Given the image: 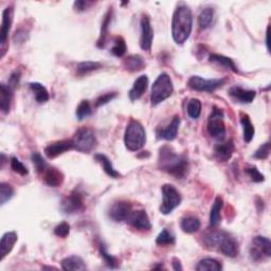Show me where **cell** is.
<instances>
[{
	"label": "cell",
	"instance_id": "1",
	"mask_svg": "<svg viewBox=\"0 0 271 271\" xmlns=\"http://www.w3.org/2000/svg\"><path fill=\"white\" fill-rule=\"evenodd\" d=\"M158 167L177 179L184 178L189 173V161L184 155H180L169 145L160 147L158 155Z\"/></svg>",
	"mask_w": 271,
	"mask_h": 271
},
{
	"label": "cell",
	"instance_id": "2",
	"mask_svg": "<svg viewBox=\"0 0 271 271\" xmlns=\"http://www.w3.org/2000/svg\"><path fill=\"white\" fill-rule=\"evenodd\" d=\"M203 243L208 249L218 250L224 255L235 257L240 253V246L235 238L228 232L219 230H210L205 232Z\"/></svg>",
	"mask_w": 271,
	"mask_h": 271
},
{
	"label": "cell",
	"instance_id": "3",
	"mask_svg": "<svg viewBox=\"0 0 271 271\" xmlns=\"http://www.w3.org/2000/svg\"><path fill=\"white\" fill-rule=\"evenodd\" d=\"M193 28V15L188 5L179 4L173 14L172 36L176 44L182 45L189 40Z\"/></svg>",
	"mask_w": 271,
	"mask_h": 271
},
{
	"label": "cell",
	"instance_id": "4",
	"mask_svg": "<svg viewBox=\"0 0 271 271\" xmlns=\"http://www.w3.org/2000/svg\"><path fill=\"white\" fill-rule=\"evenodd\" d=\"M146 142V132L137 120H131L124 134V143L131 152L140 151Z\"/></svg>",
	"mask_w": 271,
	"mask_h": 271
},
{
	"label": "cell",
	"instance_id": "5",
	"mask_svg": "<svg viewBox=\"0 0 271 271\" xmlns=\"http://www.w3.org/2000/svg\"><path fill=\"white\" fill-rule=\"evenodd\" d=\"M174 91V85L171 76L167 73H161L154 82L151 90V103L157 106L160 103L169 99Z\"/></svg>",
	"mask_w": 271,
	"mask_h": 271
},
{
	"label": "cell",
	"instance_id": "6",
	"mask_svg": "<svg viewBox=\"0 0 271 271\" xmlns=\"http://www.w3.org/2000/svg\"><path fill=\"white\" fill-rule=\"evenodd\" d=\"M72 140L73 150L80 153H90L98 144L94 132L89 127H82L77 130Z\"/></svg>",
	"mask_w": 271,
	"mask_h": 271
},
{
	"label": "cell",
	"instance_id": "7",
	"mask_svg": "<svg viewBox=\"0 0 271 271\" xmlns=\"http://www.w3.org/2000/svg\"><path fill=\"white\" fill-rule=\"evenodd\" d=\"M182 197L179 191L172 184H164L162 186V203L160 205V212L163 215H169L180 205Z\"/></svg>",
	"mask_w": 271,
	"mask_h": 271
},
{
	"label": "cell",
	"instance_id": "8",
	"mask_svg": "<svg viewBox=\"0 0 271 271\" xmlns=\"http://www.w3.org/2000/svg\"><path fill=\"white\" fill-rule=\"evenodd\" d=\"M249 253L253 262L265 261L271 256V242L265 236L257 235L253 237L250 245Z\"/></svg>",
	"mask_w": 271,
	"mask_h": 271
},
{
	"label": "cell",
	"instance_id": "9",
	"mask_svg": "<svg viewBox=\"0 0 271 271\" xmlns=\"http://www.w3.org/2000/svg\"><path fill=\"white\" fill-rule=\"evenodd\" d=\"M206 130H208L211 137L215 139H224L226 135V125L223 109L216 106L213 107V111L208 118Z\"/></svg>",
	"mask_w": 271,
	"mask_h": 271
},
{
	"label": "cell",
	"instance_id": "10",
	"mask_svg": "<svg viewBox=\"0 0 271 271\" xmlns=\"http://www.w3.org/2000/svg\"><path fill=\"white\" fill-rule=\"evenodd\" d=\"M85 209L84 196L79 190H73L62 201L61 210L68 215L81 213Z\"/></svg>",
	"mask_w": 271,
	"mask_h": 271
},
{
	"label": "cell",
	"instance_id": "11",
	"mask_svg": "<svg viewBox=\"0 0 271 271\" xmlns=\"http://www.w3.org/2000/svg\"><path fill=\"white\" fill-rule=\"evenodd\" d=\"M226 79H213V80H205L202 76L194 75L192 76L188 82V86L195 90V91H206L212 92L215 91L216 89L221 88L225 85Z\"/></svg>",
	"mask_w": 271,
	"mask_h": 271
},
{
	"label": "cell",
	"instance_id": "12",
	"mask_svg": "<svg viewBox=\"0 0 271 271\" xmlns=\"http://www.w3.org/2000/svg\"><path fill=\"white\" fill-rule=\"evenodd\" d=\"M133 212V205L130 202L120 201L114 203L109 209L108 215L113 222L122 223L125 222L131 216Z\"/></svg>",
	"mask_w": 271,
	"mask_h": 271
},
{
	"label": "cell",
	"instance_id": "13",
	"mask_svg": "<svg viewBox=\"0 0 271 271\" xmlns=\"http://www.w3.org/2000/svg\"><path fill=\"white\" fill-rule=\"evenodd\" d=\"M141 25V36H140V47L144 51H150L153 46L154 41V30L151 23V19L148 16L143 15L140 22Z\"/></svg>",
	"mask_w": 271,
	"mask_h": 271
},
{
	"label": "cell",
	"instance_id": "14",
	"mask_svg": "<svg viewBox=\"0 0 271 271\" xmlns=\"http://www.w3.org/2000/svg\"><path fill=\"white\" fill-rule=\"evenodd\" d=\"M71 150H73L72 140H59L52 142V143H49L45 147V154H46V156L49 159H54L56 157H59L60 155Z\"/></svg>",
	"mask_w": 271,
	"mask_h": 271
},
{
	"label": "cell",
	"instance_id": "15",
	"mask_svg": "<svg viewBox=\"0 0 271 271\" xmlns=\"http://www.w3.org/2000/svg\"><path fill=\"white\" fill-rule=\"evenodd\" d=\"M126 222H128L133 228L140 231H148L152 229V224L148 217L147 213L144 210L133 211L131 216L128 217Z\"/></svg>",
	"mask_w": 271,
	"mask_h": 271
},
{
	"label": "cell",
	"instance_id": "16",
	"mask_svg": "<svg viewBox=\"0 0 271 271\" xmlns=\"http://www.w3.org/2000/svg\"><path fill=\"white\" fill-rule=\"evenodd\" d=\"M13 18H14V9L13 6H8L2 12V23H1V30H0V43L1 47L3 48L6 44V41L9 38V33L13 23Z\"/></svg>",
	"mask_w": 271,
	"mask_h": 271
},
{
	"label": "cell",
	"instance_id": "17",
	"mask_svg": "<svg viewBox=\"0 0 271 271\" xmlns=\"http://www.w3.org/2000/svg\"><path fill=\"white\" fill-rule=\"evenodd\" d=\"M229 95L238 103L249 104L255 99L256 92L254 90H247L240 86H233L229 89Z\"/></svg>",
	"mask_w": 271,
	"mask_h": 271
},
{
	"label": "cell",
	"instance_id": "18",
	"mask_svg": "<svg viewBox=\"0 0 271 271\" xmlns=\"http://www.w3.org/2000/svg\"><path fill=\"white\" fill-rule=\"evenodd\" d=\"M179 125H180V118H179V115H175V117L172 119L171 123L166 127L158 128L157 138L162 139V140H167V141H172L174 139H176L178 130H179Z\"/></svg>",
	"mask_w": 271,
	"mask_h": 271
},
{
	"label": "cell",
	"instance_id": "19",
	"mask_svg": "<svg viewBox=\"0 0 271 271\" xmlns=\"http://www.w3.org/2000/svg\"><path fill=\"white\" fill-rule=\"evenodd\" d=\"M234 153V143L232 140H228L223 143H218L214 147V155L218 161L227 162Z\"/></svg>",
	"mask_w": 271,
	"mask_h": 271
},
{
	"label": "cell",
	"instance_id": "20",
	"mask_svg": "<svg viewBox=\"0 0 271 271\" xmlns=\"http://www.w3.org/2000/svg\"><path fill=\"white\" fill-rule=\"evenodd\" d=\"M17 240L18 236L14 231L6 232V233L2 235L1 242H0V260L2 261L11 252L12 249L14 248Z\"/></svg>",
	"mask_w": 271,
	"mask_h": 271
},
{
	"label": "cell",
	"instance_id": "21",
	"mask_svg": "<svg viewBox=\"0 0 271 271\" xmlns=\"http://www.w3.org/2000/svg\"><path fill=\"white\" fill-rule=\"evenodd\" d=\"M44 180L46 184L51 186V188H59L65 180V176L60 170L52 166H48L47 170L44 172Z\"/></svg>",
	"mask_w": 271,
	"mask_h": 271
},
{
	"label": "cell",
	"instance_id": "22",
	"mask_svg": "<svg viewBox=\"0 0 271 271\" xmlns=\"http://www.w3.org/2000/svg\"><path fill=\"white\" fill-rule=\"evenodd\" d=\"M13 89L11 86L6 84L0 85V109L3 113H9L11 111V105L13 101Z\"/></svg>",
	"mask_w": 271,
	"mask_h": 271
},
{
	"label": "cell",
	"instance_id": "23",
	"mask_svg": "<svg viewBox=\"0 0 271 271\" xmlns=\"http://www.w3.org/2000/svg\"><path fill=\"white\" fill-rule=\"evenodd\" d=\"M148 86V77L146 75H141L135 81L133 88L128 92L131 101H137L144 94Z\"/></svg>",
	"mask_w": 271,
	"mask_h": 271
},
{
	"label": "cell",
	"instance_id": "24",
	"mask_svg": "<svg viewBox=\"0 0 271 271\" xmlns=\"http://www.w3.org/2000/svg\"><path fill=\"white\" fill-rule=\"evenodd\" d=\"M123 66L130 72H137V71L143 69L146 66V64L143 57L138 54H135L126 57L123 62Z\"/></svg>",
	"mask_w": 271,
	"mask_h": 271
},
{
	"label": "cell",
	"instance_id": "25",
	"mask_svg": "<svg viewBox=\"0 0 271 271\" xmlns=\"http://www.w3.org/2000/svg\"><path fill=\"white\" fill-rule=\"evenodd\" d=\"M95 160L103 166V170L107 174L109 177L112 178H119L121 177V174L114 169L111 159H109L104 154H96L94 156Z\"/></svg>",
	"mask_w": 271,
	"mask_h": 271
},
{
	"label": "cell",
	"instance_id": "26",
	"mask_svg": "<svg viewBox=\"0 0 271 271\" xmlns=\"http://www.w3.org/2000/svg\"><path fill=\"white\" fill-rule=\"evenodd\" d=\"M62 268L66 271H72V270H84L86 269L85 262L83 261L82 257L72 255L66 257L61 262Z\"/></svg>",
	"mask_w": 271,
	"mask_h": 271
},
{
	"label": "cell",
	"instance_id": "27",
	"mask_svg": "<svg viewBox=\"0 0 271 271\" xmlns=\"http://www.w3.org/2000/svg\"><path fill=\"white\" fill-rule=\"evenodd\" d=\"M112 18H113V10L111 8V9L108 10V12L106 13V14H105L104 19H103L100 37H99V40H98V43H96V45H98V47L101 48V49L102 48H105V46H106L107 35H108V28H109V24H111Z\"/></svg>",
	"mask_w": 271,
	"mask_h": 271
},
{
	"label": "cell",
	"instance_id": "28",
	"mask_svg": "<svg viewBox=\"0 0 271 271\" xmlns=\"http://www.w3.org/2000/svg\"><path fill=\"white\" fill-rule=\"evenodd\" d=\"M224 205V201L221 196H217L213 203V206L210 212V225L212 227H217V226L222 222L221 212Z\"/></svg>",
	"mask_w": 271,
	"mask_h": 271
},
{
	"label": "cell",
	"instance_id": "29",
	"mask_svg": "<svg viewBox=\"0 0 271 271\" xmlns=\"http://www.w3.org/2000/svg\"><path fill=\"white\" fill-rule=\"evenodd\" d=\"M209 61L211 63H214V64H217V65L222 66L226 69H229L231 71H233L234 73H238V69L236 67V65L234 64V62L232 61L231 59H229V57L227 56H224V55H221V54H216V53H213L210 55L209 57Z\"/></svg>",
	"mask_w": 271,
	"mask_h": 271
},
{
	"label": "cell",
	"instance_id": "30",
	"mask_svg": "<svg viewBox=\"0 0 271 271\" xmlns=\"http://www.w3.org/2000/svg\"><path fill=\"white\" fill-rule=\"evenodd\" d=\"M30 89L32 90V92L34 93L35 100L37 103L40 104H44L49 101L50 95L47 88L45 87L43 84L41 83H30Z\"/></svg>",
	"mask_w": 271,
	"mask_h": 271
},
{
	"label": "cell",
	"instance_id": "31",
	"mask_svg": "<svg viewBox=\"0 0 271 271\" xmlns=\"http://www.w3.org/2000/svg\"><path fill=\"white\" fill-rule=\"evenodd\" d=\"M241 123L243 126V132H244V140L246 143H250L251 141H252L254 134H255V130L254 126L252 124V122H251L249 115L247 114H242L241 118Z\"/></svg>",
	"mask_w": 271,
	"mask_h": 271
},
{
	"label": "cell",
	"instance_id": "32",
	"mask_svg": "<svg viewBox=\"0 0 271 271\" xmlns=\"http://www.w3.org/2000/svg\"><path fill=\"white\" fill-rule=\"evenodd\" d=\"M201 221L195 216H188L184 217L181 224H180V227H181L182 231L185 233H195L199 229H201Z\"/></svg>",
	"mask_w": 271,
	"mask_h": 271
},
{
	"label": "cell",
	"instance_id": "33",
	"mask_svg": "<svg viewBox=\"0 0 271 271\" xmlns=\"http://www.w3.org/2000/svg\"><path fill=\"white\" fill-rule=\"evenodd\" d=\"M214 19V9L205 8L198 16V24L202 29H208Z\"/></svg>",
	"mask_w": 271,
	"mask_h": 271
},
{
	"label": "cell",
	"instance_id": "34",
	"mask_svg": "<svg viewBox=\"0 0 271 271\" xmlns=\"http://www.w3.org/2000/svg\"><path fill=\"white\" fill-rule=\"evenodd\" d=\"M223 269L222 264L214 259H203L196 266L198 271H219Z\"/></svg>",
	"mask_w": 271,
	"mask_h": 271
},
{
	"label": "cell",
	"instance_id": "35",
	"mask_svg": "<svg viewBox=\"0 0 271 271\" xmlns=\"http://www.w3.org/2000/svg\"><path fill=\"white\" fill-rule=\"evenodd\" d=\"M100 68H102V65L99 62H82L76 66V73L79 75H86Z\"/></svg>",
	"mask_w": 271,
	"mask_h": 271
},
{
	"label": "cell",
	"instance_id": "36",
	"mask_svg": "<svg viewBox=\"0 0 271 271\" xmlns=\"http://www.w3.org/2000/svg\"><path fill=\"white\" fill-rule=\"evenodd\" d=\"M14 196V188L9 183L2 182L0 184V203L5 204Z\"/></svg>",
	"mask_w": 271,
	"mask_h": 271
},
{
	"label": "cell",
	"instance_id": "37",
	"mask_svg": "<svg viewBox=\"0 0 271 271\" xmlns=\"http://www.w3.org/2000/svg\"><path fill=\"white\" fill-rule=\"evenodd\" d=\"M202 102L198 99H192L186 106V112L192 119H198L202 113Z\"/></svg>",
	"mask_w": 271,
	"mask_h": 271
},
{
	"label": "cell",
	"instance_id": "38",
	"mask_svg": "<svg viewBox=\"0 0 271 271\" xmlns=\"http://www.w3.org/2000/svg\"><path fill=\"white\" fill-rule=\"evenodd\" d=\"M126 50H127V46L124 38L121 36L114 37L113 47L112 48V53L117 57H122L126 53Z\"/></svg>",
	"mask_w": 271,
	"mask_h": 271
},
{
	"label": "cell",
	"instance_id": "39",
	"mask_svg": "<svg viewBox=\"0 0 271 271\" xmlns=\"http://www.w3.org/2000/svg\"><path fill=\"white\" fill-rule=\"evenodd\" d=\"M91 113H92V107H91V105H90L89 101H87V100H84L80 103L79 106H77V108H76V113H75L76 118L80 121L89 117Z\"/></svg>",
	"mask_w": 271,
	"mask_h": 271
},
{
	"label": "cell",
	"instance_id": "40",
	"mask_svg": "<svg viewBox=\"0 0 271 271\" xmlns=\"http://www.w3.org/2000/svg\"><path fill=\"white\" fill-rule=\"evenodd\" d=\"M156 244L159 246H171L175 244V236H174L170 231L164 229L156 238Z\"/></svg>",
	"mask_w": 271,
	"mask_h": 271
},
{
	"label": "cell",
	"instance_id": "41",
	"mask_svg": "<svg viewBox=\"0 0 271 271\" xmlns=\"http://www.w3.org/2000/svg\"><path fill=\"white\" fill-rule=\"evenodd\" d=\"M99 249H100L101 256L103 257V260H104L105 264H106V265H107L109 268L114 269V268H117V267L119 266V261H118L117 259H115L114 256H113L112 254H109V253L107 252V250H106V248L104 247V245H102V244H101V245H100V247H99Z\"/></svg>",
	"mask_w": 271,
	"mask_h": 271
},
{
	"label": "cell",
	"instance_id": "42",
	"mask_svg": "<svg viewBox=\"0 0 271 271\" xmlns=\"http://www.w3.org/2000/svg\"><path fill=\"white\" fill-rule=\"evenodd\" d=\"M31 159H32V162H33L35 169L38 173H44L45 171L47 170L48 164L46 162V160L43 158V156L40 153L35 152V153L32 154Z\"/></svg>",
	"mask_w": 271,
	"mask_h": 271
},
{
	"label": "cell",
	"instance_id": "43",
	"mask_svg": "<svg viewBox=\"0 0 271 271\" xmlns=\"http://www.w3.org/2000/svg\"><path fill=\"white\" fill-rule=\"evenodd\" d=\"M11 169L13 172H15L17 174H19V175L22 176H25L29 174V171L27 169V166H25L21 160H19L18 158L16 157H12L11 158Z\"/></svg>",
	"mask_w": 271,
	"mask_h": 271
},
{
	"label": "cell",
	"instance_id": "44",
	"mask_svg": "<svg viewBox=\"0 0 271 271\" xmlns=\"http://www.w3.org/2000/svg\"><path fill=\"white\" fill-rule=\"evenodd\" d=\"M269 155H270V143L269 142H266V143H264L263 145H261L259 148H257L256 152L253 154V158L265 160L269 157Z\"/></svg>",
	"mask_w": 271,
	"mask_h": 271
},
{
	"label": "cell",
	"instance_id": "45",
	"mask_svg": "<svg viewBox=\"0 0 271 271\" xmlns=\"http://www.w3.org/2000/svg\"><path fill=\"white\" fill-rule=\"evenodd\" d=\"M246 173L253 182H262L265 180V176L255 166H248L246 169Z\"/></svg>",
	"mask_w": 271,
	"mask_h": 271
},
{
	"label": "cell",
	"instance_id": "46",
	"mask_svg": "<svg viewBox=\"0 0 271 271\" xmlns=\"http://www.w3.org/2000/svg\"><path fill=\"white\" fill-rule=\"evenodd\" d=\"M70 233V226L68 223L63 222L54 228V234L62 238H66Z\"/></svg>",
	"mask_w": 271,
	"mask_h": 271
},
{
	"label": "cell",
	"instance_id": "47",
	"mask_svg": "<svg viewBox=\"0 0 271 271\" xmlns=\"http://www.w3.org/2000/svg\"><path fill=\"white\" fill-rule=\"evenodd\" d=\"M117 95H118L117 92H108V93L103 94V95L99 96L98 99H96V101H95V106H96V107H101V106H103V105H106L107 103H109L111 101H113Z\"/></svg>",
	"mask_w": 271,
	"mask_h": 271
},
{
	"label": "cell",
	"instance_id": "48",
	"mask_svg": "<svg viewBox=\"0 0 271 271\" xmlns=\"http://www.w3.org/2000/svg\"><path fill=\"white\" fill-rule=\"evenodd\" d=\"M93 4L92 1H86V0H79V1H75L73 3V8L77 12H84L87 9H89L90 6Z\"/></svg>",
	"mask_w": 271,
	"mask_h": 271
},
{
	"label": "cell",
	"instance_id": "49",
	"mask_svg": "<svg viewBox=\"0 0 271 271\" xmlns=\"http://www.w3.org/2000/svg\"><path fill=\"white\" fill-rule=\"evenodd\" d=\"M19 80H21V73L18 72V71H15V72H13L10 76V81L8 85L11 86L13 89H15L16 87H18L19 84Z\"/></svg>",
	"mask_w": 271,
	"mask_h": 271
},
{
	"label": "cell",
	"instance_id": "50",
	"mask_svg": "<svg viewBox=\"0 0 271 271\" xmlns=\"http://www.w3.org/2000/svg\"><path fill=\"white\" fill-rule=\"evenodd\" d=\"M172 265H173V268L174 270H182V266H181V263H180V261L177 259V257H174L173 259V263H172Z\"/></svg>",
	"mask_w": 271,
	"mask_h": 271
},
{
	"label": "cell",
	"instance_id": "51",
	"mask_svg": "<svg viewBox=\"0 0 271 271\" xmlns=\"http://www.w3.org/2000/svg\"><path fill=\"white\" fill-rule=\"evenodd\" d=\"M266 45H267V49L269 50V27L267 29V33H266Z\"/></svg>",
	"mask_w": 271,
	"mask_h": 271
},
{
	"label": "cell",
	"instance_id": "52",
	"mask_svg": "<svg viewBox=\"0 0 271 271\" xmlns=\"http://www.w3.org/2000/svg\"><path fill=\"white\" fill-rule=\"evenodd\" d=\"M44 269H56L54 267H44Z\"/></svg>",
	"mask_w": 271,
	"mask_h": 271
}]
</instances>
